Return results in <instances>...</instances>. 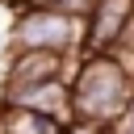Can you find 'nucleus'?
<instances>
[{"label": "nucleus", "mask_w": 134, "mask_h": 134, "mask_svg": "<svg viewBox=\"0 0 134 134\" xmlns=\"http://www.w3.org/2000/svg\"><path fill=\"white\" fill-rule=\"evenodd\" d=\"M67 80H71L75 117H92V121L117 126L130 113V105H134V71L113 50L80 54Z\"/></svg>", "instance_id": "obj_1"}, {"label": "nucleus", "mask_w": 134, "mask_h": 134, "mask_svg": "<svg viewBox=\"0 0 134 134\" xmlns=\"http://www.w3.org/2000/svg\"><path fill=\"white\" fill-rule=\"evenodd\" d=\"M84 42H88V17H75L63 8L25 4L13 13V25H8V50H59L80 59Z\"/></svg>", "instance_id": "obj_2"}, {"label": "nucleus", "mask_w": 134, "mask_h": 134, "mask_svg": "<svg viewBox=\"0 0 134 134\" xmlns=\"http://www.w3.org/2000/svg\"><path fill=\"white\" fill-rule=\"evenodd\" d=\"M75 59L71 54H59V50H8V63H4V96L21 92V88H34V84H46V80H63L71 75Z\"/></svg>", "instance_id": "obj_3"}, {"label": "nucleus", "mask_w": 134, "mask_h": 134, "mask_svg": "<svg viewBox=\"0 0 134 134\" xmlns=\"http://www.w3.org/2000/svg\"><path fill=\"white\" fill-rule=\"evenodd\" d=\"M134 17V0H100L92 13H88V42H84V54H96V50H113L126 34Z\"/></svg>", "instance_id": "obj_4"}, {"label": "nucleus", "mask_w": 134, "mask_h": 134, "mask_svg": "<svg viewBox=\"0 0 134 134\" xmlns=\"http://www.w3.org/2000/svg\"><path fill=\"white\" fill-rule=\"evenodd\" d=\"M8 105H25V109H38V113H46V117H54V121H71L75 117V100H71V80L63 75V80H46V84H34V88H21V92H13V96H4Z\"/></svg>", "instance_id": "obj_5"}, {"label": "nucleus", "mask_w": 134, "mask_h": 134, "mask_svg": "<svg viewBox=\"0 0 134 134\" xmlns=\"http://www.w3.org/2000/svg\"><path fill=\"white\" fill-rule=\"evenodd\" d=\"M0 134H67V126L46 117V113H38V109L0 100Z\"/></svg>", "instance_id": "obj_6"}, {"label": "nucleus", "mask_w": 134, "mask_h": 134, "mask_svg": "<svg viewBox=\"0 0 134 134\" xmlns=\"http://www.w3.org/2000/svg\"><path fill=\"white\" fill-rule=\"evenodd\" d=\"M29 4H42V8H63V13H75V17H88L100 0H29Z\"/></svg>", "instance_id": "obj_7"}, {"label": "nucleus", "mask_w": 134, "mask_h": 134, "mask_svg": "<svg viewBox=\"0 0 134 134\" xmlns=\"http://www.w3.org/2000/svg\"><path fill=\"white\" fill-rule=\"evenodd\" d=\"M67 134H117V126L92 121V117H71V121H67Z\"/></svg>", "instance_id": "obj_8"}, {"label": "nucleus", "mask_w": 134, "mask_h": 134, "mask_svg": "<svg viewBox=\"0 0 134 134\" xmlns=\"http://www.w3.org/2000/svg\"><path fill=\"white\" fill-rule=\"evenodd\" d=\"M117 134H134V105H130V113L117 121Z\"/></svg>", "instance_id": "obj_9"}, {"label": "nucleus", "mask_w": 134, "mask_h": 134, "mask_svg": "<svg viewBox=\"0 0 134 134\" xmlns=\"http://www.w3.org/2000/svg\"><path fill=\"white\" fill-rule=\"evenodd\" d=\"M4 50H8V34H0V54H4Z\"/></svg>", "instance_id": "obj_10"}]
</instances>
